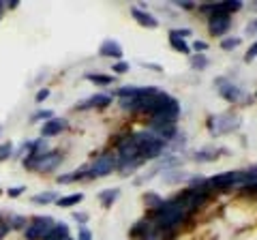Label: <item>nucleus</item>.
Returning a JSON list of instances; mask_svg holds the SVG:
<instances>
[{"mask_svg": "<svg viewBox=\"0 0 257 240\" xmlns=\"http://www.w3.org/2000/svg\"><path fill=\"white\" fill-rule=\"evenodd\" d=\"M184 219H187V208H184V202L180 199V195L170 199V202H163L159 210H155V221L161 231L176 229Z\"/></svg>", "mask_w": 257, "mask_h": 240, "instance_id": "f257e3e1", "label": "nucleus"}, {"mask_svg": "<svg viewBox=\"0 0 257 240\" xmlns=\"http://www.w3.org/2000/svg\"><path fill=\"white\" fill-rule=\"evenodd\" d=\"M62 163V155L56 150H47L43 155H26L24 159V167L35 172H52Z\"/></svg>", "mask_w": 257, "mask_h": 240, "instance_id": "f03ea898", "label": "nucleus"}, {"mask_svg": "<svg viewBox=\"0 0 257 240\" xmlns=\"http://www.w3.org/2000/svg\"><path fill=\"white\" fill-rule=\"evenodd\" d=\"M54 225L56 221L52 217H32L26 229H24V236H26V240H43Z\"/></svg>", "mask_w": 257, "mask_h": 240, "instance_id": "7ed1b4c3", "label": "nucleus"}, {"mask_svg": "<svg viewBox=\"0 0 257 240\" xmlns=\"http://www.w3.org/2000/svg\"><path fill=\"white\" fill-rule=\"evenodd\" d=\"M118 167V157L116 155H111V153H105V155H101V157H96V161L90 165V178H103V176H109L111 172H114Z\"/></svg>", "mask_w": 257, "mask_h": 240, "instance_id": "20e7f679", "label": "nucleus"}, {"mask_svg": "<svg viewBox=\"0 0 257 240\" xmlns=\"http://www.w3.org/2000/svg\"><path fill=\"white\" fill-rule=\"evenodd\" d=\"M238 129V118L236 116H231V114H219V116H214L210 118V131L212 133H229V131H234Z\"/></svg>", "mask_w": 257, "mask_h": 240, "instance_id": "39448f33", "label": "nucleus"}, {"mask_svg": "<svg viewBox=\"0 0 257 240\" xmlns=\"http://www.w3.org/2000/svg\"><path fill=\"white\" fill-rule=\"evenodd\" d=\"M67 127H69V123L64 118H50L41 127V138H54V135L62 133Z\"/></svg>", "mask_w": 257, "mask_h": 240, "instance_id": "423d86ee", "label": "nucleus"}, {"mask_svg": "<svg viewBox=\"0 0 257 240\" xmlns=\"http://www.w3.org/2000/svg\"><path fill=\"white\" fill-rule=\"evenodd\" d=\"M111 103V97L109 94H92V97H88L84 101H79L75 109H92V107H107Z\"/></svg>", "mask_w": 257, "mask_h": 240, "instance_id": "0eeeda50", "label": "nucleus"}, {"mask_svg": "<svg viewBox=\"0 0 257 240\" xmlns=\"http://www.w3.org/2000/svg\"><path fill=\"white\" fill-rule=\"evenodd\" d=\"M208 182H210L212 189H227L231 185H238L240 180H238V172H223L219 176H214V178H210Z\"/></svg>", "mask_w": 257, "mask_h": 240, "instance_id": "6e6552de", "label": "nucleus"}, {"mask_svg": "<svg viewBox=\"0 0 257 240\" xmlns=\"http://www.w3.org/2000/svg\"><path fill=\"white\" fill-rule=\"evenodd\" d=\"M99 56H105V58H122V47L114 39H105L99 47Z\"/></svg>", "mask_w": 257, "mask_h": 240, "instance_id": "1a4fd4ad", "label": "nucleus"}, {"mask_svg": "<svg viewBox=\"0 0 257 240\" xmlns=\"http://www.w3.org/2000/svg\"><path fill=\"white\" fill-rule=\"evenodd\" d=\"M229 15H219V18H210V22H208V28H210V33L214 37H221L229 30Z\"/></svg>", "mask_w": 257, "mask_h": 240, "instance_id": "9d476101", "label": "nucleus"}, {"mask_svg": "<svg viewBox=\"0 0 257 240\" xmlns=\"http://www.w3.org/2000/svg\"><path fill=\"white\" fill-rule=\"evenodd\" d=\"M219 84H221V88H219V92H221V97L225 99V101H238V99H242V90H240L238 86H234V84H227L225 79H219Z\"/></svg>", "mask_w": 257, "mask_h": 240, "instance_id": "9b49d317", "label": "nucleus"}, {"mask_svg": "<svg viewBox=\"0 0 257 240\" xmlns=\"http://www.w3.org/2000/svg\"><path fill=\"white\" fill-rule=\"evenodd\" d=\"M150 234H155V229H152L150 221H146V219L138 221V223H135V225L131 227V238H142V240H146Z\"/></svg>", "mask_w": 257, "mask_h": 240, "instance_id": "f8f14e48", "label": "nucleus"}, {"mask_svg": "<svg viewBox=\"0 0 257 240\" xmlns=\"http://www.w3.org/2000/svg\"><path fill=\"white\" fill-rule=\"evenodd\" d=\"M133 18L138 20L142 26H146V28H157V26H159V20H157V18H152L150 13L142 11V9H133Z\"/></svg>", "mask_w": 257, "mask_h": 240, "instance_id": "ddd939ff", "label": "nucleus"}, {"mask_svg": "<svg viewBox=\"0 0 257 240\" xmlns=\"http://www.w3.org/2000/svg\"><path fill=\"white\" fill-rule=\"evenodd\" d=\"M69 236V225L67 223H56V225L50 229V234H47L43 240H62Z\"/></svg>", "mask_w": 257, "mask_h": 240, "instance_id": "4468645a", "label": "nucleus"}, {"mask_svg": "<svg viewBox=\"0 0 257 240\" xmlns=\"http://www.w3.org/2000/svg\"><path fill=\"white\" fill-rule=\"evenodd\" d=\"M84 174H86V170H77V172H71V174H60V176H56V182H58V185H71V182L82 180Z\"/></svg>", "mask_w": 257, "mask_h": 240, "instance_id": "2eb2a0df", "label": "nucleus"}, {"mask_svg": "<svg viewBox=\"0 0 257 240\" xmlns=\"http://www.w3.org/2000/svg\"><path fill=\"white\" fill-rule=\"evenodd\" d=\"M84 199V193H73V195H64L60 199H56L60 208H71V206H77L79 202Z\"/></svg>", "mask_w": 257, "mask_h": 240, "instance_id": "dca6fc26", "label": "nucleus"}, {"mask_svg": "<svg viewBox=\"0 0 257 240\" xmlns=\"http://www.w3.org/2000/svg\"><path fill=\"white\" fill-rule=\"evenodd\" d=\"M238 180L242 182V185H253V182H257V165L248 167L244 172H238Z\"/></svg>", "mask_w": 257, "mask_h": 240, "instance_id": "f3484780", "label": "nucleus"}, {"mask_svg": "<svg viewBox=\"0 0 257 240\" xmlns=\"http://www.w3.org/2000/svg\"><path fill=\"white\" fill-rule=\"evenodd\" d=\"M118 195H120V191H118V189H107V191H103V193L99 195V199H101V204H103V206L109 208V206L118 199Z\"/></svg>", "mask_w": 257, "mask_h": 240, "instance_id": "a211bd4d", "label": "nucleus"}, {"mask_svg": "<svg viewBox=\"0 0 257 240\" xmlns=\"http://www.w3.org/2000/svg\"><path fill=\"white\" fill-rule=\"evenodd\" d=\"M170 45L174 47V50H176V52L189 54V45H187V43H184V41H182V39H180L178 35H176V30H172V33H170Z\"/></svg>", "mask_w": 257, "mask_h": 240, "instance_id": "6ab92c4d", "label": "nucleus"}, {"mask_svg": "<svg viewBox=\"0 0 257 240\" xmlns=\"http://www.w3.org/2000/svg\"><path fill=\"white\" fill-rule=\"evenodd\" d=\"M86 79L88 82L99 84V86H109L111 82H114V77L111 75H101V73H86Z\"/></svg>", "mask_w": 257, "mask_h": 240, "instance_id": "aec40b11", "label": "nucleus"}, {"mask_svg": "<svg viewBox=\"0 0 257 240\" xmlns=\"http://www.w3.org/2000/svg\"><path fill=\"white\" fill-rule=\"evenodd\" d=\"M7 223H9V227H11V229H26L28 219H26V217H20V214H11Z\"/></svg>", "mask_w": 257, "mask_h": 240, "instance_id": "412c9836", "label": "nucleus"}, {"mask_svg": "<svg viewBox=\"0 0 257 240\" xmlns=\"http://www.w3.org/2000/svg\"><path fill=\"white\" fill-rule=\"evenodd\" d=\"M50 202H56L54 191H45V193H39V195L32 197V204H50Z\"/></svg>", "mask_w": 257, "mask_h": 240, "instance_id": "4be33fe9", "label": "nucleus"}, {"mask_svg": "<svg viewBox=\"0 0 257 240\" xmlns=\"http://www.w3.org/2000/svg\"><path fill=\"white\" fill-rule=\"evenodd\" d=\"M144 202H146V206L152 208V210H159L161 204H163V199H161L157 193H146L144 195Z\"/></svg>", "mask_w": 257, "mask_h": 240, "instance_id": "5701e85b", "label": "nucleus"}, {"mask_svg": "<svg viewBox=\"0 0 257 240\" xmlns=\"http://www.w3.org/2000/svg\"><path fill=\"white\" fill-rule=\"evenodd\" d=\"M184 178H187V174H184V172H170V174L163 176V182H165V185H176V182H180Z\"/></svg>", "mask_w": 257, "mask_h": 240, "instance_id": "b1692460", "label": "nucleus"}, {"mask_svg": "<svg viewBox=\"0 0 257 240\" xmlns=\"http://www.w3.org/2000/svg\"><path fill=\"white\" fill-rule=\"evenodd\" d=\"M13 155V144L11 142H5V144H0V163L7 161Z\"/></svg>", "mask_w": 257, "mask_h": 240, "instance_id": "393cba45", "label": "nucleus"}, {"mask_svg": "<svg viewBox=\"0 0 257 240\" xmlns=\"http://www.w3.org/2000/svg\"><path fill=\"white\" fill-rule=\"evenodd\" d=\"M50 118H54V114L50 109H39V111H35V114L30 116V123H39V120H50Z\"/></svg>", "mask_w": 257, "mask_h": 240, "instance_id": "a878e982", "label": "nucleus"}, {"mask_svg": "<svg viewBox=\"0 0 257 240\" xmlns=\"http://www.w3.org/2000/svg\"><path fill=\"white\" fill-rule=\"evenodd\" d=\"M240 45V39L238 37H234V39H223V41H221V47H223V50H236V47Z\"/></svg>", "mask_w": 257, "mask_h": 240, "instance_id": "bb28decb", "label": "nucleus"}, {"mask_svg": "<svg viewBox=\"0 0 257 240\" xmlns=\"http://www.w3.org/2000/svg\"><path fill=\"white\" fill-rule=\"evenodd\" d=\"M214 159H216V157H214L212 150H202V153L195 155V161H202V163H204V161H214Z\"/></svg>", "mask_w": 257, "mask_h": 240, "instance_id": "cd10ccee", "label": "nucleus"}, {"mask_svg": "<svg viewBox=\"0 0 257 240\" xmlns=\"http://www.w3.org/2000/svg\"><path fill=\"white\" fill-rule=\"evenodd\" d=\"M206 65H208V60L204 58L202 54H197V56H193L191 58V67H195V69H204Z\"/></svg>", "mask_w": 257, "mask_h": 240, "instance_id": "c85d7f7f", "label": "nucleus"}, {"mask_svg": "<svg viewBox=\"0 0 257 240\" xmlns=\"http://www.w3.org/2000/svg\"><path fill=\"white\" fill-rule=\"evenodd\" d=\"M111 71H116V73H126L128 71V62H124V60H118L114 67H111Z\"/></svg>", "mask_w": 257, "mask_h": 240, "instance_id": "c756f323", "label": "nucleus"}, {"mask_svg": "<svg viewBox=\"0 0 257 240\" xmlns=\"http://www.w3.org/2000/svg\"><path fill=\"white\" fill-rule=\"evenodd\" d=\"M24 191H26V187H9V189H7V195H9V197H20Z\"/></svg>", "mask_w": 257, "mask_h": 240, "instance_id": "7c9ffc66", "label": "nucleus"}, {"mask_svg": "<svg viewBox=\"0 0 257 240\" xmlns=\"http://www.w3.org/2000/svg\"><path fill=\"white\" fill-rule=\"evenodd\" d=\"M255 58H257V41H255L251 47H248V52H246V56H244L246 62H251V60H255Z\"/></svg>", "mask_w": 257, "mask_h": 240, "instance_id": "2f4dec72", "label": "nucleus"}, {"mask_svg": "<svg viewBox=\"0 0 257 240\" xmlns=\"http://www.w3.org/2000/svg\"><path fill=\"white\" fill-rule=\"evenodd\" d=\"M77 240H92V231L82 225V227H79V236H77Z\"/></svg>", "mask_w": 257, "mask_h": 240, "instance_id": "473e14b6", "label": "nucleus"}, {"mask_svg": "<svg viewBox=\"0 0 257 240\" xmlns=\"http://www.w3.org/2000/svg\"><path fill=\"white\" fill-rule=\"evenodd\" d=\"M47 97H50V88H41V90L37 92V97H35V99H37V103H43Z\"/></svg>", "mask_w": 257, "mask_h": 240, "instance_id": "72a5a7b5", "label": "nucleus"}, {"mask_svg": "<svg viewBox=\"0 0 257 240\" xmlns=\"http://www.w3.org/2000/svg\"><path fill=\"white\" fill-rule=\"evenodd\" d=\"M9 231H11V227H9V223H0V240H5L7 236H9Z\"/></svg>", "mask_w": 257, "mask_h": 240, "instance_id": "f704fd0d", "label": "nucleus"}, {"mask_svg": "<svg viewBox=\"0 0 257 240\" xmlns=\"http://www.w3.org/2000/svg\"><path fill=\"white\" fill-rule=\"evenodd\" d=\"M73 219H75L77 223H86V221H88V214H86V212H73Z\"/></svg>", "mask_w": 257, "mask_h": 240, "instance_id": "c9c22d12", "label": "nucleus"}, {"mask_svg": "<svg viewBox=\"0 0 257 240\" xmlns=\"http://www.w3.org/2000/svg\"><path fill=\"white\" fill-rule=\"evenodd\" d=\"M195 50H199V52H204V50H208V43H204V41H195Z\"/></svg>", "mask_w": 257, "mask_h": 240, "instance_id": "e433bc0d", "label": "nucleus"}, {"mask_svg": "<svg viewBox=\"0 0 257 240\" xmlns=\"http://www.w3.org/2000/svg\"><path fill=\"white\" fill-rule=\"evenodd\" d=\"M178 7H182V9H193V5L189 3V0H182V3H176Z\"/></svg>", "mask_w": 257, "mask_h": 240, "instance_id": "4c0bfd02", "label": "nucleus"}, {"mask_svg": "<svg viewBox=\"0 0 257 240\" xmlns=\"http://www.w3.org/2000/svg\"><path fill=\"white\" fill-rule=\"evenodd\" d=\"M176 35H178V37L182 39V37H187V35H191V30H189V28H182V30H176Z\"/></svg>", "mask_w": 257, "mask_h": 240, "instance_id": "58836bf2", "label": "nucleus"}, {"mask_svg": "<svg viewBox=\"0 0 257 240\" xmlns=\"http://www.w3.org/2000/svg\"><path fill=\"white\" fill-rule=\"evenodd\" d=\"M144 67H150V69H155V71H163L159 65H150V62H144Z\"/></svg>", "mask_w": 257, "mask_h": 240, "instance_id": "ea45409f", "label": "nucleus"}, {"mask_svg": "<svg viewBox=\"0 0 257 240\" xmlns=\"http://www.w3.org/2000/svg\"><path fill=\"white\" fill-rule=\"evenodd\" d=\"M18 5H20V0H11V3H9V5H5V7H9V9H15Z\"/></svg>", "mask_w": 257, "mask_h": 240, "instance_id": "a19ab883", "label": "nucleus"}, {"mask_svg": "<svg viewBox=\"0 0 257 240\" xmlns=\"http://www.w3.org/2000/svg\"><path fill=\"white\" fill-rule=\"evenodd\" d=\"M246 30H248V33H255V30H257V22H253V24H251V26H248Z\"/></svg>", "mask_w": 257, "mask_h": 240, "instance_id": "79ce46f5", "label": "nucleus"}, {"mask_svg": "<svg viewBox=\"0 0 257 240\" xmlns=\"http://www.w3.org/2000/svg\"><path fill=\"white\" fill-rule=\"evenodd\" d=\"M146 240H159V238H157V236H155V234H150V236H148V238H146Z\"/></svg>", "mask_w": 257, "mask_h": 240, "instance_id": "37998d69", "label": "nucleus"}, {"mask_svg": "<svg viewBox=\"0 0 257 240\" xmlns=\"http://www.w3.org/2000/svg\"><path fill=\"white\" fill-rule=\"evenodd\" d=\"M3 9H5V3H3V0H0V13H3Z\"/></svg>", "mask_w": 257, "mask_h": 240, "instance_id": "c03bdc74", "label": "nucleus"}, {"mask_svg": "<svg viewBox=\"0 0 257 240\" xmlns=\"http://www.w3.org/2000/svg\"><path fill=\"white\" fill-rule=\"evenodd\" d=\"M62 240H73V238H71V236H67V238H62Z\"/></svg>", "mask_w": 257, "mask_h": 240, "instance_id": "a18cd8bd", "label": "nucleus"}, {"mask_svg": "<svg viewBox=\"0 0 257 240\" xmlns=\"http://www.w3.org/2000/svg\"><path fill=\"white\" fill-rule=\"evenodd\" d=\"M0 223H3V214H0Z\"/></svg>", "mask_w": 257, "mask_h": 240, "instance_id": "49530a36", "label": "nucleus"}, {"mask_svg": "<svg viewBox=\"0 0 257 240\" xmlns=\"http://www.w3.org/2000/svg\"><path fill=\"white\" fill-rule=\"evenodd\" d=\"M0 133H3V127H0Z\"/></svg>", "mask_w": 257, "mask_h": 240, "instance_id": "de8ad7c7", "label": "nucleus"}]
</instances>
